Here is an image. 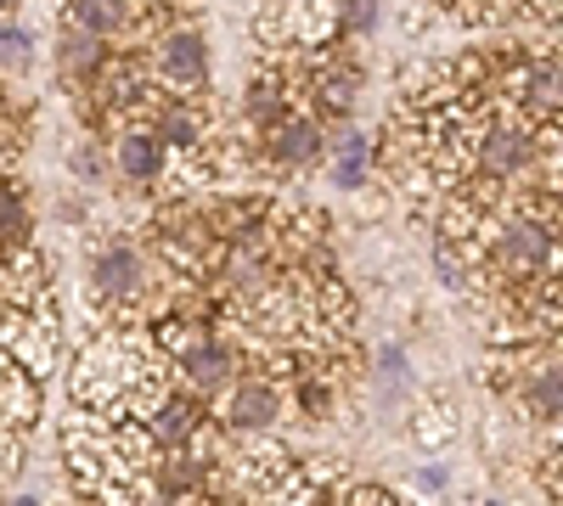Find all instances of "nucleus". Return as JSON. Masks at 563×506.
Here are the masks:
<instances>
[{"label": "nucleus", "mask_w": 563, "mask_h": 506, "mask_svg": "<svg viewBox=\"0 0 563 506\" xmlns=\"http://www.w3.org/2000/svg\"><path fill=\"white\" fill-rule=\"evenodd\" d=\"M490 259H496L501 276H512V282H536V276L558 270V237H552V225H541L530 214H512V220L496 225Z\"/></svg>", "instance_id": "1"}, {"label": "nucleus", "mask_w": 563, "mask_h": 506, "mask_svg": "<svg viewBox=\"0 0 563 506\" xmlns=\"http://www.w3.org/2000/svg\"><path fill=\"white\" fill-rule=\"evenodd\" d=\"M541 142L525 119H496V124H479L474 135V169L485 180H519L530 164H536Z\"/></svg>", "instance_id": "2"}, {"label": "nucleus", "mask_w": 563, "mask_h": 506, "mask_svg": "<svg viewBox=\"0 0 563 506\" xmlns=\"http://www.w3.org/2000/svg\"><path fill=\"white\" fill-rule=\"evenodd\" d=\"M153 74L175 90H198L209 85V40L203 29H169L153 45Z\"/></svg>", "instance_id": "3"}, {"label": "nucleus", "mask_w": 563, "mask_h": 506, "mask_svg": "<svg viewBox=\"0 0 563 506\" xmlns=\"http://www.w3.org/2000/svg\"><path fill=\"white\" fill-rule=\"evenodd\" d=\"M141 288H147V259L135 254V243H108L90 259V293L102 304H130Z\"/></svg>", "instance_id": "4"}, {"label": "nucleus", "mask_w": 563, "mask_h": 506, "mask_svg": "<svg viewBox=\"0 0 563 506\" xmlns=\"http://www.w3.org/2000/svg\"><path fill=\"white\" fill-rule=\"evenodd\" d=\"M512 102H519L525 113H536V119L563 113V52L525 57L519 74H512Z\"/></svg>", "instance_id": "5"}, {"label": "nucleus", "mask_w": 563, "mask_h": 506, "mask_svg": "<svg viewBox=\"0 0 563 506\" xmlns=\"http://www.w3.org/2000/svg\"><path fill=\"white\" fill-rule=\"evenodd\" d=\"M175 366H180L186 389H192V394H203V400L238 383V355H231L220 338H209V333H198L192 344H186V349L175 355Z\"/></svg>", "instance_id": "6"}, {"label": "nucleus", "mask_w": 563, "mask_h": 506, "mask_svg": "<svg viewBox=\"0 0 563 506\" xmlns=\"http://www.w3.org/2000/svg\"><path fill=\"white\" fill-rule=\"evenodd\" d=\"M198 434H203V405L192 394H164L158 389V400L147 411V439L158 450H186V445H198Z\"/></svg>", "instance_id": "7"}, {"label": "nucleus", "mask_w": 563, "mask_h": 506, "mask_svg": "<svg viewBox=\"0 0 563 506\" xmlns=\"http://www.w3.org/2000/svg\"><path fill=\"white\" fill-rule=\"evenodd\" d=\"M276 417H282V394L265 378L231 383V400H225V428L231 434H265Z\"/></svg>", "instance_id": "8"}, {"label": "nucleus", "mask_w": 563, "mask_h": 506, "mask_svg": "<svg viewBox=\"0 0 563 506\" xmlns=\"http://www.w3.org/2000/svg\"><path fill=\"white\" fill-rule=\"evenodd\" d=\"M271 164H282V169H310V164H321V153H327V135H321V124L316 119H282V124H271Z\"/></svg>", "instance_id": "9"}, {"label": "nucleus", "mask_w": 563, "mask_h": 506, "mask_svg": "<svg viewBox=\"0 0 563 506\" xmlns=\"http://www.w3.org/2000/svg\"><path fill=\"white\" fill-rule=\"evenodd\" d=\"M164 147H175V153H192V147H203V130H209V113L198 108V102H186V97H169V102H158L153 108V124H147Z\"/></svg>", "instance_id": "10"}, {"label": "nucleus", "mask_w": 563, "mask_h": 506, "mask_svg": "<svg viewBox=\"0 0 563 506\" xmlns=\"http://www.w3.org/2000/svg\"><path fill=\"white\" fill-rule=\"evenodd\" d=\"M113 158H119V175H124V180H135V187H153V180L169 169V147L158 142L153 130H124Z\"/></svg>", "instance_id": "11"}, {"label": "nucleus", "mask_w": 563, "mask_h": 506, "mask_svg": "<svg viewBox=\"0 0 563 506\" xmlns=\"http://www.w3.org/2000/svg\"><path fill=\"white\" fill-rule=\"evenodd\" d=\"M57 68H63V79L102 74V68H108V40L90 34V29H79V23H63V34H57Z\"/></svg>", "instance_id": "12"}, {"label": "nucleus", "mask_w": 563, "mask_h": 506, "mask_svg": "<svg viewBox=\"0 0 563 506\" xmlns=\"http://www.w3.org/2000/svg\"><path fill=\"white\" fill-rule=\"evenodd\" d=\"M525 411L536 423H563V355H547L525 378Z\"/></svg>", "instance_id": "13"}, {"label": "nucleus", "mask_w": 563, "mask_h": 506, "mask_svg": "<svg viewBox=\"0 0 563 506\" xmlns=\"http://www.w3.org/2000/svg\"><path fill=\"white\" fill-rule=\"evenodd\" d=\"M135 0H68V23H79V29H90V34H124L130 23H135Z\"/></svg>", "instance_id": "14"}, {"label": "nucleus", "mask_w": 563, "mask_h": 506, "mask_svg": "<svg viewBox=\"0 0 563 506\" xmlns=\"http://www.w3.org/2000/svg\"><path fill=\"white\" fill-rule=\"evenodd\" d=\"M243 119L254 124V130H271V124H282L288 119V90H282V79H254L249 90H243Z\"/></svg>", "instance_id": "15"}, {"label": "nucleus", "mask_w": 563, "mask_h": 506, "mask_svg": "<svg viewBox=\"0 0 563 506\" xmlns=\"http://www.w3.org/2000/svg\"><path fill=\"white\" fill-rule=\"evenodd\" d=\"M366 169H372V142H366L361 130H344L339 135V153H333V187L355 192L361 180H366Z\"/></svg>", "instance_id": "16"}, {"label": "nucleus", "mask_w": 563, "mask_h": 506, "mask_svg": "<svg viewBox=\"0 0 563 506\" xmlns=\"http://www.w3.org/2000/svg\"><path fill=\"white\" fill-rule=\"evenodd\" d=\"M0 248H29V203L12 180H0Z\"/></svg>", "instance_id": "17"}, {"label": "nucleus", "mask_w": 563, "mask_h": 506, "mask_svg": "<svg viewBox=\"0 0 563 506\" xmlns=\"http://www.w3.org/2000/svg\"><path fill=\"white\" fill-rule=\"evenodd\" d=\"M355 90H361V68H327V74L316 79L321 108H327V113H339V119L355 108Z\"/></svg>", "instance_id": "18"}, {"label": "nucleus", "mask_w": 563, "mask_h": 506, "mask_svg": "<svg viewBox=\"0 0 563 506\" xmlns=\"http://www.w3.org/2000/svg\"><path fill=\"white\" fill-rule=\"evenodd\" d=\"M34 68V34L23 23H0V74H29Z\"/></svg>", "instance_id": "19"}, {"label": "nucleus", "mask_w": 563, "mask_h": 506, "mask_svg": "<svg viewBox=\"0 0 563 506\" xmlns=\"http://www.w3.org/2000/svg\"><path fill=\"white\" fill-rule=\"evenodd\" d=\"M333 23H339L344 34H372V29H378V0H339Z\"/></svg>", "instance_id": "20"}, {"label": "nucleus", "mask_w": 563, "mask_h": 506, "mask_svg": "<svg viewBox=\"0 0 563 506\" xmlns=\"http://www.w3.org/2000/svg\"><path fill=\"white\" fill-rule=\"evenodd\" d=\"M451 428H456V423H451V405H422L417 423H411V434H417L422 445H445Z\"/></svg>", "instance_id": "21"}, {"label": "nucleus", "mask_w": 563, "mask_h": 506, "mask_svg": "<svg viewBox=\"0 0 563 506\" xmlns=\"http://www.w3.org/2000/svg\"><path fill=\"white\" fill-rule=\"evenodd\" d=\"M406 383H411V366H406V349H384L378 355V389L395 400V394H406Z\"/></svg>", "instance_id": "22"}, {"label": "nucleus", "mask_w": 563, "mask_h": 506, "mask_svg": "<svg viewBox=\"0 0 563 506\" xmlns=\"http://www.w3.org/2000/svg\"><path fill=\"white\" fill-rule=\"evenodd\" d=\"M434 270H440V282H445L451 293H462V288H467V270H462V265H456L445 248H434Z\"/></svg>", "instance_id": "23"}, {"label": "nucleus", "mask_w": 563, "mask_h": 506, "mask_svg": "<svg viewBox=\"0 0 563 506\" xmlns=\"http://www.w3.org/2000/svg\"><path fill=\"white\" fill-rule=\"evenodd\" d=\"M445 484H451L445 468H422V473H417V490H445Z\"/></svg>", "instance_id": "24"}, {"label": "nucleus", "mask_w": 563, "mask_h": 506, "mask_svg": "<svg viewBox=\"0 0 563 506\" xmlns=\"http://www.w3.org/2000/svg\"><path fill=\"white\" fill-rule=\"evenodd\" d=\"M536 12H547V18H563V0H530Z\"/></svg>", "instance_id": "25"}, {"label": "nucleus", "mask_w": 563, "mask_h": 506, "mask_svg": "<svg viewBox=\"0 0 563 506\" xmlns=\"http://www.w3.org/2000/svg\"><path fill=\"white\" fill-rule=\"evenodd\" d=\"M12 7H18V0H0V18H7V12H12Z\"/></svg>", "instance_id": "26"}]
</instances>
